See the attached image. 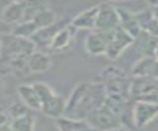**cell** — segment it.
<instances>
[{"mask_svg":"<svg viewBox=\"0 0 158 131\" xmlns=\"http://www.w3.org/2000/svg\"><path fill=\"white\" fill-rule=\"evenodd\" d=\"M135 15L142 31L158 37V20L154 16V12L152 9L147 7L138 12H135Z\"/></svg>","mask_w":158,"mask_h":131,"instance_id":"e0dca14e","label":"cell"},{"mask_svg":"<svg viewBox=\"0 0 158 131\" xmlns=\"http://www.w3.org/2000/svg\"><path fill=\"white\" fill-rule=\"evenodd\" d=\"M1 51H2V38H1V35H0V57H1Z\"/></svg>","mask_w":158,"mask_h":131,"instance_id":"83f0119b","label":"cell"},{"mask_svg":"<svg viewBox=\"0 0 158 131\" xmlns=\"http://www.w3.org/2000/svg\"><path fill=\"white\" fill-rule=\"evenodd\" d=\"M17 95L20 100L32 111H41L42 108V100L38 96L36 89L33 88L32 83L31 84H21L16 89Z\"/></svg>","mask_w":158,"mask_h":131,"instance_id":"5bb4252c","label":"cell"},{"mask_svg":"<svg viewBox=\"0 0 158 131\" xmlns=\"http://www.w3.org/2000/svg\"><path fill=\"white\" fill-rule=\"evenodd\" d=\"M65 108H67V99L54 93L51 98H48L42 103L41 112L47 117L57 120L64 116Z\"/></svg>","mask_w":158,"mask_h":131,"instance_id":"7c38bea8","label":"cell"},{"mask_svg":"<svg viewBox=\"0 0 158 131\" xmlns=\"http://www.w3.org/2000/svg\"><path fill=\"white\" fill-rule=\"evenodd\" d=\"M31 20L36 23V26H37L40 30H41V28H44V27H48V26H52L53 23L57 22L56 12H54L52 9H49V7H47V9L42 10V11H40V12H38L37 15H35Z\"/></svg>","mask_w":158,"mask_h":131,"instance_id":"603a6c76","label":"cell"},{"mask_svg":"<svg viewBox=\"0 0 158 131\" xmlns=\"http://www.w3.org/2000/svg\"><path fill=\"white\" fill-rule=\"evenodd\" d=\"M52 66V59L51 57L43 52V51H38L36 49L27 61V67L30 73H43L47 72Z\"/></svg>","mask_w":158,"mask_h":131,"instance_id":"ac0fdd59","label":"cell"},{"mask_svg":"<svg viewBox=\"0 0 158 131\" xmlns=\"http://www.w3.org/2000/svg\"><path fill=\"white\" fill-rule=\"evenodd\" d=\"M118 15H120V26L135 40L142 32L135 12L127 11L125 9H118Z\"/></svg>","mask_w":158,"mask_h":131,"instance_id":"d6986e66","label":"cell"},{"mask_svg":"<svg viewBox=\"0 0 158 131\" xmlns=\"http://www.w3.org/2000/svg\"><path fill=\"white\" fill-rule=\"evenodd\" d=\"M109 1H126V0H109Z\"/></svg>","mask_w":158,"mask_h":131,"instance_id":"f1b7e54d","label":"cell"},{"mask_svg":"<svg viewBox=\"0 0 158 131\" xmlns=\"http://www.w3.org/2000/svg\"><path fill=\"white\" fill-rule=\"evenodd\" d=\"M25 14H26V1L12 0L2 9L0 14V20L7 25H16L25 20Z\"/></svg>","mask_w":158,"mask_h":131,"instance_id":"30bf717a","label":"cell"},{"mask_svg":"<svg viewBox=\"0 0 158 131\" xmlns=\"http://www.w3.org/2000/svg\"><path fill=\"white\" fill-rule=\"evenodd\" d=\"M146 4L149 9H156L158 7V0H146Z\"/></svg>","mask_w":158,"mask_h":131,"instance_id":"d4e9b609","label":"cell"},{"mask_svg":"<svg viewBox=\"0 0 158 131\" xmlns=\"http://www.w3.org/2000/svg\"><path fill=\"white\" fill-rule=\"evenodd\" d=\"M158 117V104L151 101H133V124L141 130Z\"/></svg>","mask_w":158,"mask_h":131,"instance_id":"52a82bcc","label":"cell"},{"mask_svg":"<svg viewBox=\"0 0 158 131\" xmlns=\"http://www.w3.org/2000/svg\"><path fill=\"white\" fill-rule=\"evenodd\" d=\"M98 10L99 5L91 6L70 21V25L75 30H95V23H96V16H98Z\"/></svg>","mask_w":158,"mask_h":131,"instance_id":"9a60e30c","label":"cell"},{"mask_svg":"<svg viewBox=\"0 0 158 131\" xmlns=\"http://www.w3.org/2000/svg\"><path fill=\"white\" fill-rule=\"evenodd\" d=\"M105 85L100 82H81L77 84L67 99L64 116L86 120L96 109L102 106L106 100Z\"/></svg>","mask_w":158,"mask_h":131,"instance_id":"6da1fadb","label":"cell"},{"mask_svg":"<svg viewBox=\"0 0 158 131\" xmlns=\"http://www.w3.org/2000/svg\"><path fill=\"white\" fill-rule=\"evenodd\" d=\"M86 121L95 131H109L122 126L120 119L105 104L99 109L94 110L86 117Z\"/></svg>","mask_w":158,"mask_h":131,"instance_id":"5b68a950","label":"cell"},{"mask_svg":"<svg viewBox=\"0 0 158 131\" xmlns=\"http://www.w3.org/2000/svg\"><path fill=\"white\" fill-rule=\"evenodd\" d=\"M132 77H151L158 78V57L146 56L139 58L132 64L131 68Z\"/></svg>","mask_w":158,"mask_h":131,"instance_id":"9c48e42d","label":"cell"},{"mask_svg":"<svg viewBox=\"0 0 158 131\" xmlns=\"http://www.w3.org/2000/svg\"><path fill=\"white\" fill-rule=\"evenodd\" d=\"M64 25H67V23H64V22H56V23H53L52 26L41 28V30H38V31L31 37V40H32V42L36 44V47L41 48L40 51H42L43 48L49 49V44H51V42H52L54 35H56Z\"/></svg>","mask_w":158,"mask_h":131,"instance_id":"2e32d148","label":"cell"},{"mask_svg":"<svg viewBox=\"0 0 158 131\" xmlns=\"http://www.w3.org/2000/svg\"><path fill=\"white\" fill-rule=\"evenodd\" d=\"M109 131H132V130H130V129H127L125 126H121V127H117V129H114V130H109Z\"/></svg>","mask_w":158,"mask_h":131,"instance_id":"484cf974","label":"cell"},{"mask_svg":"<svg viewBox=\"0 0 158 131\" xmlns=\"http://www.w3.org/2000/svg\"><path fill=\"white\" fill-rule=\"evenodd\" d=\"M133 43V38L120 26L116 30L109 32V44L105 57L110 61L120 58Z\"/></svg>","mask_w":158,"mask_h":131,"instance_id":"277c9868","label":"cell"},{"mask_svg":"<svg viewBox=\"0 0 158 131\" xmlns=\"http://www.w3.org/2000/svg\"><path fill=\"white\" fill-rule=\"evenodd\" d=\"M32 85H33V88L36 89V91H37L38 96L41 98L42 103H43L44 100H47L48 98H51V96L54 94L53 89H52L48 84H46V83H43V82H33Z\"/></svg>","mask_w":158,"mask_h":131,"instance_id":"cb8c5ba5","label":"cell"},{"mask_svg":"<svg viewBox=\"0 0 158 131\" xmlns=\"http://www.w3.org/2000/svg\"><path fill=\"white\" fill-rule=\"evenodd\" d=\"M58 131H95L86 120L62 116L56 120Z\"/></svg>","mask_w":158,"mask_h":131,"instance_id":"ffe728a7","label":"cell"},{"mask_svg":"<svg viewBox=\"0 0 158 131\" xmlns=\"http://www.w3.org/2000/svg\"><path fill=\"white\" fill-rule=\"evenodd\" d=\"M153 10V12H154V16L157 17V20H158V7H156V9H152Z\"/></svg>","mask_w":158,"mask_h":131,"instance_id":"4316f807","label":"cell"},{"mask_svg":"<svg viewBox=\"0 0 158 131\" xmlns=\"http://www.w3.org/2000/svg\"><path fill=\"white\" fill-rule=\"evenodd\" d=\"M130 96L133 101L143 100L158 104V78L132 77Z\"/></svg>","mask_w":158,"mask_h":131,"instance_id":"3957f363","label":"cell"},{"mask_svg":"<svg viewBox=\"0 0 158 131\" xmlns=\"http://www.w3.org/2000/svg\"><path fill=\"white\" fill-rule=\"evenodd\" d=\"M75 28L70 25V23H67L64 25L53 37L51 44H49V51H53V52H62V51H65L68 49L72 43H73V40H74V35H75Z\"/></svg>","mask_w":158,"mask_h":131,"instance_id":"4fadbf2b","label":"cell"},{"mask_svg":"<svg viewBox=\"0 0 158 131\" xmlns=\"http://www.w3.org/2000/svg\"><path fill=\"white\" fill-rule=\"evenodd\" d=\"M35 125H36V119L31 114V111H28L11 119L10 131H33Z\"/></svg>","mask_w":158,"mask_h":131,"instance_id":"44dd1931","label":"cell"},{"mask_svg":"<svg viewBox=\"0 0 158 131\" xmlns=\"http://www.w3.org/2000/svg\"><path fill=\"white\" fill-rule=\"evenodd\" d=\"M40 28L36 26V23L32 20H25L21 21L16 25H14L11 33L19 37H25V38H31Z\"/></svg>","mask_w":158,"mask_h":131,"instance_id":"7402d4cb","label":"cell"},{"mask_svg":"<svg viewBox=\"0 0 158 131\" xmlns=\"http://www.w3.org/2000/svg\"><path fill=\"white\" fill-rule=\"evenodd\" d=\"M120 27V15L118 9L114 7L107 2H102L99 5L95 31L100 32H111Z\"/></svg>","mask_w":158,"mask_h":131,"instance_id":"8992f818","label":"cell"},{"mask_svg":"<svg viewBox=\"0 0 158 131\" xmlns=\"http://www.w3.org/2000/svg\"><path fill=\"white\" fill-rule=\"evenodd\" d=\"M156 57H158V47H157V51H156Z\"/></svg>","mask_w":158,"mask_h":131,"instance_id":"f546056e","label":"cell"},{"mask_svg":"<svg viewBox=\"0 0 158 131\" xmlns=\"http://www.w3.org/2000/svg\"><path fill=\"white\" fill-rule=\"evenodd\" d=\"M109 44V32L93 31L90 32L85 41L84 47L88 54L90 56H105Z\"/></svg>","mask_w":158,"mask_h":131,"instance_id":"ba28073f","label":"cell"},{"mask_svg":"<svg viewBox=\"0 0 158 131\" xmlns=\"http://www.w3.org/2000/svg\"><path fill=\"white\" fill-rule=\"evenodd\" d=\"M133 49L139 54V58L146 56H156V51L158 47V37L142 31L131 44Z\"/></svg>","mask_w":158,"mask_h":131,"instance_id":"8fae6325","label":"cell"},{"mask_svg":"<svg viewBox=\"0 0 158 131\" xmlns=\"http://www.w3.org/2000/svg\"><path fill=\"white\" fill-rule=\"evenodd\" d=\"M22 1H27V0H22Z\"/></svg>","mask_w":158,"mask_h":131,"instance_id":"4dcf8cb0","label":"cell"},{"mask_svg":"<svg viewBox=\"0 0 158 131\" xmlns=\"http://www.w3.org/2000/svg\"><path fill=\"white\" fill-rule=\"evenodd\" d=\"M98 82L105 85L106 94L121 95L131 99L130 93H131L132 75L131 74L128 75L122 68L114 64L107 66L100 72L98 77Z\"/></svg>","mask_w":158,"mask_h":131,"instance_id":"7a4b0ae2","label":"cell"}]
</instances>
